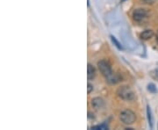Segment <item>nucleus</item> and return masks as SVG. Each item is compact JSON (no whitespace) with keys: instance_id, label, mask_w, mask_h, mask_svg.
<instances>
[{"instance_id":"nucleus-1","label":"nucleus","mask_w":158,"mask_h":130,"mask_svg":"<svg viewBox=\"0 0 158 130\" xmlns=\"http://www.w3.org/2000/svg\"><path fill=\"white\" fill-rule=\"evenodd\" d=\"M117 95L123 100H127V101H130L133 100L135 98V92L134 91L127 85L124 86H120L118 88L117 90Z\"/></svg>"},{"instance_id":"nucleus-4","label":"nucleus","mask_w":158,"mask_h":130,"mask_svg":"<svg viewBox=\"0 0 158 130\" xmlns=\"http://www.w3.org/2000/svg\"><path fill=\"white\" fill-rule=\"evenodd\" d=\"M147 16H148V11L143 8H138L133 11V18L136 22L142 21Z\"/></svg>"},{"instance_id":"nucleus-3","label":"nucleus","mask_w":158,"mask_h":130,"mask_svg":"<svg viewBox=\"0 0 158 130\" xmlns=\"http://www.w3.org/2000/svg\"><path fill=\"white\" fill-rule=\"evenodd\" d=\"M120 120L126 125H132L136 121V115L132 110L126 109L120 113Z\"/></svg>"},{"instance_id":"nucleus-9","label":"nucleus","mask_w":158,"mask_h":130,"mask_svg":"<svg viewBox=\"0 0 158 130\" xmlns=\"http://www.w3.org/2000/svg\"><path fill=\"white\" fill-rule=\"evenodd\" d=\"M111 39H112V41L114 43V45H115V46H116V47L120 49V50H123V47L121 46V44H120V43L117 40V39H116L113 35H111Z\"/></svg>"},{"instance_id":"nucleus-8","label":"nucleus","mask_w":158,"mask_h":130,"mask_svg":"<svg viewBox=\"0 0 158 130\" xmlns=\"http://www.w3.org/2000/svg\"><path fill=\"white\" fill-rule=\"evenodd\" d=\"M147 117L149 121V124L151 129H153V118H152V114H151V109L149 106H147Z\"/></svg>"},{"instance_id":"nucleus-2","label":"nucleus","mask_w":158,"mask_h":130,"mask_svg":"<svg viewBox=\"0 0 158 130\" xmlns=\"http://www.w3.org/2000/svg\"><path fill=\"white\" fill-rule=\"evenodd\" d=\"M98 68L100 71V73L106 77V79L110 78L114 73L112 70V66L109 63V62L106 60H100L98 62Z\"/></svg>"},{"instance_id":"nucleus-10","label":"nucleus","mask_w":158,"mask_h":130,"mask_svg":"<svg viewBox=\"0 0 158 130\" xmlns=\"http://www.w3.org/2000/svg\"><path fill=\"white\" fill-rule=\"evenodd\" d=\"M92 129H109V127H108V125L106 124V123H103V124H100V125H97V126H94V127H92L91 128Z\"/></svg>"},{"instance_id":"nucleus-13","label":"nucleus","mask_w":158,"mask_h":130,"mask_svg":"<svg viewBox=\"0 0 158 130\" xmlns=\"http://www.w3.org/2000/svg\"><path fill=\"white\" fill-rule=\"evenodd\" d=\"M157 43H158V30H157Z\"/></svg>"},{"instance_id":"nucleus-14","label":"nucleus","mask_w":158,"mask_h":130,"mask_svg":"<svg viewBox=\"0 0 158 130\" xmlns=\"http://www.w3.org/2000/svg\"><path fill=\"white\" fill-rule=\"evenodd\" d=\"M144 2H152L153 0H143Z\"/></svg>"},{"instance_id":"nucleus-11","label":"nucleus","mask_w":158,"mask_h":130,"mask_svg":"<svg viewBox=\"0 0 158 130\" xmlns=\"http://www.w3.org/2000/svg\"><path fill=\"white\" fill-rule=\"evenodd\" d=\"M148 90H149L151 93H157V86H156L154 84H152V83L148 85Z\"/></svg>"},{"instance_id":"nucleus-7","label":"nucleus","mask_w":158,"mask_h":130,"mask_svg":"<svg viewBox=\"0 0 158 130\" xmlns=\"http://www.w3.org/2000/svg\"><path fill=\"white\" fill-rule=\"evenodd\" d=\"M96 76V70L94 68V66H92L91 64H88V67H87V77H88V79L89 80H91L95 77Z\"/></svg>"},{"instance_id":"nucleus-12","label":"nucleus","mask_w":158,"mask_h":130,"mask_svg":"<svg viewBox=\"0 0 158 130\" xmlns=\"http://www.w3.org/2000/svg\"><path fill=\"white\" fill-rule=\"evenodd\" d=\"M87 92H88V94H90L92 91H93V85H91L90 83H88L87 84Z\"/></svg>"},{"instance_id":"nucleus-6","label":"nucleus","mask_w":158,"mask_h":130,"mask_svg":"<svg viewBox=\"0 0 158 130\" xmlns=\"http://www.w3.org/2000/svg\"><path fill=\"white\" fill-rule=\"evenodd\" d=\"M153 36H154V32H153L152 30H150V29L145 30V31H143V32L140 34L141 39H142V40H149V39H151Z\"/></svg>"},{"instance_id":"nucleus-5","label":"nucleus","mask_w":158,"mask_h":130,"mask_svg":"<svg viewBox=\"0 0 158 130\" xmlns=\"http://www.w3.org/2000/svg\"><path fill=\"white\" fill-rule=\"evenodd\" d=\"M91 106L93 108H95L96 110H98V109H101L105 107V101L103 99L99 98V97H96L94 99H91Z\"/></svg>"}]
</instances>
